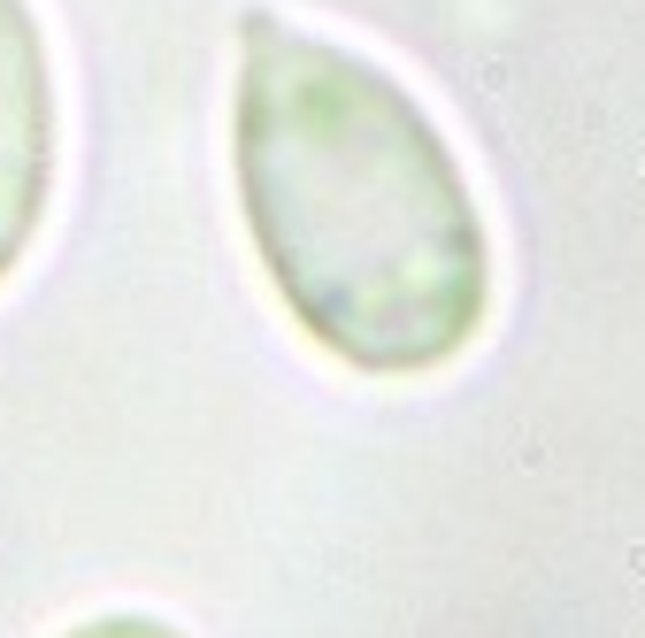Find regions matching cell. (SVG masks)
<instances>
[{
  "instance_id": "3",
  "label": "cell",
  "mask_w": 645,
  "mask_h": 638,
  "mask_svg": "<svg viewBox=\"0 0 645 638\" xmlns=\"http://www.w3.org/2000/svg\"><path fill=\"white\" fill-rule=\"evenodd\" d=\"M70 638H185V631L162 616H93V623H77Z\"/></svg>"
},
{
  "instance_id": "1",
  "label": "cell",
  "mask_w": 645,
  "mask_h": 638,
  "mask_svg": "<svg viewBox=\"0 0 645 638\" xmlns=\"http://www.w3.org/2000/svg\"><path fill=\"white\" fill-rule=\"evenodd\" d=\"M230 155L254 254L322 354L423 377L484 331V215L446 131L384 62L247 16Z\"/></svg>"
},
{
  "instance_id": "2",
  "label": "cell",
  "mask_w": 645,
  "mask_h": 638,
  "mask_svg": "<svg viewBox=\"0 0 645 638\" xmlns=\"http://www.w3.org/2000/svg\"><path fill=\"white\" fill-rule=\"evenodd\" d=\"M54 193V70L31 0H0V285L31 254Z\"/></svg>"
}]
</instances>
